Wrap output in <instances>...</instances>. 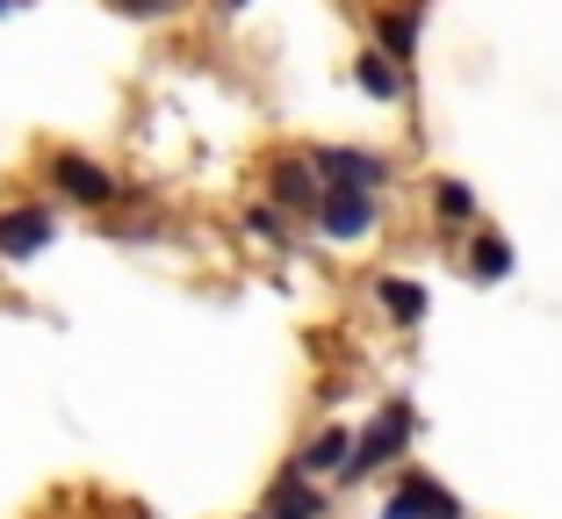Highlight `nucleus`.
<instances>
[{
	"label": "nucleus",
	"instance_id": "obj_3",
	"mask_svg": "<svg viewBox=\"0 0 562 519\" xmlns=\"http://www.w3.org/2000/svg\"><path fill=\"white\" fill-rule=\"evenodd\" d=\"M382 519H462V498L440 490L432 476H404V484L390 490V505H382Z\"/></svg>",
	"mask_w": 562,
	"mask_h": 519
},
{
	"label": "nucleus",
	"instance_id": "obj_16",
	"mask_svg": "<svg viewBox=\"0 0 562 519\" xmlns=\"http://www.w3.org/2000/svg\"><path fill=\"white\" fill-rule=\"evenodd\" d=\"M246 232H260V238H274V246H281V238H289V232H281V224H274V217H267V210H252V217H246Z\"/></svg>",
	"mask_w": 562,
	"mask_h": 519
},
{
	"label": "nucleus",
	"instance_id": "obj_8",
	"mask_svg": "<svg viewBox=\"0 0 562 519\" xmlns=\"http://www.w3.org/2000/svg\"><path fill=\"white\" fill-rule=\"evenodd\" d=\"M317 512H325V498L303 484V470H289L274 490H267V519H317Z\"/></svg>",
	"mask_w": 562,
	"mask_h": 519
},
{
	"label": "nucleus",
	"instance_id": "obj_9",
	"mask_svg": "<svg viewBox=\"0 0 562 519\" xmlns=\"http://www.w3.org/2000/svg\"><path fill=\"white\" fill-rule=\"evenodd\" d=\"M347 454H353V433H347V426H325V433L296 454V470L303 476H331V470H347Z\"/></svg>",
	"mask_w": 562,
	"mask_h": 519
},
{
	"label": "nucleus",
	"instance_id": "obj_1",
	"mask_svg": "<svg viewBox=\"0 0 562 519\" xmlns=\"http://www.w3.org/2000/svg\"><path fill=\"white\" fill-rule=\"evenodd\" d=\"M404 440H412V404H390L375 426H368L361 440H353V454H347V470L339 476H368V470H382L390 454H404Z\"/></svg>",
	"mask_w": 562,
	"mask_h": 519
},
{
	"label": "nucleus",
	"instance_id": "obj_5",
	"mask_svg": "<svg viewBox=\"0 0 562 519\" xmlns=\"http://www.w3.org/2000/svg\"><path fill=\"white\" fill-rule=\"evenodd\" d=\"M50 188H58V195H72V202H116V181H109V173L94 167V159H80V151H58V159H50Z\"/></svg>",
	"mask_w": 562,
	"mask_h": 519
},
{
	"label": "nucleus",
	"instance_id": "obj_2",
	"mask_svg": "<svg viewBox=\"0 0 562 519\" xmlns=\"http://www.w3.org/2000/svg\"><path fill=\"white\" fill-rule=\"evenodd\" d=\"M317 173H325V188H347V195H375L382 181H390V167H382L375 151H353V145H325L311 151Z\"/></svg>",
	"mask_w": 562,
	"mask_h": 519
},
{
	"label": "nucleus",
	"instance_id": "obj_10",
	"mask_svg": "<svg viewBox=\"0 0 562 519\" xmlns=\"http://www.w3.org/2000/svg\"><path fill=\"white\" fill-rule=\"evenodd\" d=\"M375 303H382L397 325H418V318H426V289L404 282V274H382V282H375Z\"/></svg>",
	"mask_w": 562,
	"mask_h": 519
},
{
	"label": "nucleus",
	"instance_id": "obj_17",
	"mask_svg": "<svg viewBox=\"0 0 562 519\" xmlns=\"http://www.w3.org/2000/svg\"><path fill=\"white\" fill-rule=\"evenodd\" d=\"M15 8H22V0H0V15H15Z\"/></svg>",
	"mask_w": 562,
	"mask_h": 519
},
{
	"label": "nucleus",
	"instance_id": "obj_4",
	"mask_svg": "<svg viewBox=\"0 0 562 519\" xmlns=\"http://www.w3.org/2000/svg\"><path fill=\"white\" fill-rule=\"evenodd\" d=\"M317 232L339 238V246L368 238V232H375V195H347V188H325V202H317Z\"/></svg>",
	"mask_w": 562,
	"mask_h": 519
},
{
	"label": "nucleus",
	"instance_id": "obj_12",
	"mask_svg": "<svg viewBox=\"0 0 562 519\" xmlns=\"http://www.w3.org/2000/svg\"><path fill=\"white\" fill-rule=\"evenodd\" d=\"M353 80H361V94H375V101H397L404 94V80L382 66V58H361V66H353Z\"/></svg>",
	"mask_w": 562,
	"mask_h": 519
},
{
	"label": "nucleus",
	"instance_id": "obj_11",
	"mask_svg": "<svg viewBox=\"0 0 562 519\" xmlns=\"http://www.w3.org/2000/svg\"><path fill=\"white\" fill-rule=\"evenodd\" d=\"M469 274H483V282H505V274H513V246H505V238H476V252H469Z\"/></svg>",
	"mask_w": 562,
	"mask_h": 519
},
{
	"label": "nucleus",
	"instance_id": "obj_15",
	"mask_svg": "<svg viewBox=\"0 0 562 519\" xmlns=\"http://www.w3.org/2000/svg\"><path fill=\"white\" fill-rule=\"evenodd\" d=\"M123 15H173V8H181V0H116Z\"/></svg>",
	"mask_w": 562,
	"mask_h": 519
},
{
	"label": "nucleus",
	"instance_id": "obj_14",
	"mask_svg": "<svg viewBox=\"0 0 562 519\" xmlns=\"http://www.w3.org/2000/svg\"><path fill=\"white\" fill-rule=\"evenodd\" d=\"M432 210H440V217H469V210H476V195H469L462 181H440V188H432Z\"/></svg>",
	"mask_w": 562,
	"mask_h": 519
},
{
	"label": "nucleus",
	"instance_id": "obj_6",
	"mask_svg": "<svg viewBox=\"0 0 562 519\" xmlns=\"http://www.w3.org/2000/svg\"><path fill=\"white\" fill-rule=\"evenodd\" d=\"M58 238L50 210H0V260H36Z\"/></svg>",
	"mask_w": 562,
	"mask_h": 519
},
{
	"label": "nucleus",
	"instance_id": "obj_7",
	"mask_svg": "<svg viewBox=\"0 0 562 519\" xmlns=\"http://www.w3.org/2000/svg\"><path fill=\"white\" fill-rule=\"evenodd\" d=\"M274 202H281V210H317V202H325V173H317V159H281V167H274Z\"/></svg>",
	"mask_w": 562,
	"mask_h": 519
},
{
	"label": "nucleus",
	"instance_id": "obj_13",
	"mask_svg": "<svg viewBox=\"0 0 562 519\" xmlns=\"http://www.w3.org/2000/svg\"><path fill=\"white\" fill-rule=\"evenodd\" d=\"M382 50H390V58H412L418 50V22L412 15H382Z\"/></svg>",
	"mask_w": 562,
	"mask_h": 519
},
{
	"label": "nucleus",
	"instance_id": "obj_18",
	"mask_svg": "<svg viewBox=\"0 0 562 519\" xmlns=\"http://www.w3.org/2000/svg\"><path fill=\"white\" fill-rule=\"evenodd\" d=\"M224 8H232V15H238V8H246V0H224Z\"/></svg>",
	"mask_w": 562,
	"mask_h": 519
},
{
	"label": "nucleus",
	"instance_id": "obj_19",
	"mask_svg": "<svg viewBox=\"0 0 562 519\" xmlns=\"http://www.w3.org/2000/svg\"><path fill=\"white\" fill-rule=\"evenodd\" d=\"M260 519H267V512H260Z\"/></svg>",
	"mask_w": 562,
	"mask_h": 519
}]
</instances>
